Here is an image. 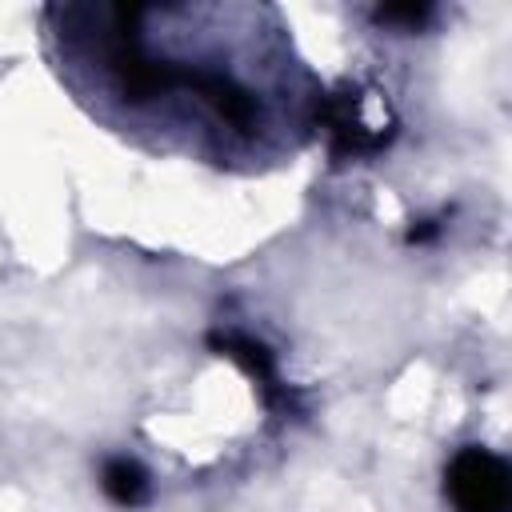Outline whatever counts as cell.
<instances>
[{
  "label": "cell",
  "instance_id": "cell-1",
  "mask_svg": "<svg viewBox=\"0 0 512 512\" xmlns=\"http://www.w3.org/2000/svg\"><path fill=\"white\" fill-rule=\"evenodd\" d=\"M448 496L456 512H508L512 480L504 460L484 448H464L448 468Z\"/></svg>",
  "mask_w": 512,
  "mask_h": 512
},
{
  "label": "cell",
  "instance_id": "cell-2",
  "mask_svg": "<svg viewBox=\"0 0 512 512\" xmlns=\"http://www.w3.org/2000/svg\"><path fill=\"white\" fill-rule=\"evenodd\" d=\"M104 492L120 504H140L148 492V476L136 460H108L104 464Z\"/></svg>",
  "mask_w": 512,
  "mask_h": 512
}]
</instances>
